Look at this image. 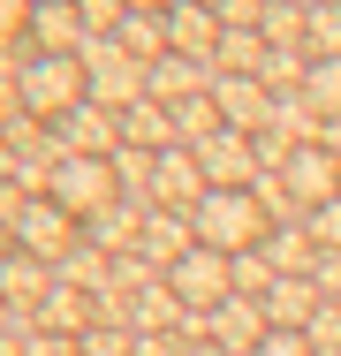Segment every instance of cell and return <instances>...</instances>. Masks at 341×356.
<instances>
[{"label":"cell","instance_id":"obj_1","mask_svg":"<svg viewBox=\"0 0 341 356\" xmlns=\"http://www.w3.org/2000/svg\"><path fill=\"white\" fill-rule=\"evenodd\" d=\"M205 250H220V258H243V250H258L266 243V213H258V190H205V205L190 213Z\"/></svg>","mask_w":341,"mask_h":356},{"label":"cell","instance_id":"obj_2","mask_svg":"<svg viewBox=\"0 0 341 356\" xmlns=\"http://www.w3.org/2000/svg\"><path fill=\"white\" fill-rule=\"evenodd\" d=\"M280 197L296 205V220L319 213V205H334L341 197V159L326 152V144H296V152L280 159Z\"/></svg>","mask_w":341,"mask_h":356},{"label":"cell","instance_id":"obj_3","mask_svg":"<svg viewBox=\"0 0 341 356\" xmlns=\"http://www.w3.org/2000/svg\"><path fill=\"white\" fill-rule=\"evenodd\" d=\"M23 106L46 114V122H68V114L84 106V61H76V54L31 61V69H23Z\"/></svg>","mask_w":341,"mask_h":356},{"label":"cell","instance_id":"obj_4","mask_svg":"<svg viewBox=\"0 0 341 356\" xmlns=\"http://www.w3.org/2000/svg\"><path fill=\"white\" fill-rule=\"evenodd\" d=\"M167 288H175V303H190V311H220V303L235 296V258H220V250H182V258L167 266Z\"/></svg>","mask_w":341,"mask_h":356},{"label":"cell","instance_id":"obj_5","mask_svg":"<svg viewBox=\"0 0 341 356\" xmlns=\"http://www.w3.org/2000/svg\"><path fill=\"white\" fill-rule=\"evenodd\" d=\"M54 205H61V213H99V205H114V159L68 152L61 167H54Z\"/></svg>","mask_w":341,"mask_h":356},{"label":"cell","instance_id":"obj_6","mask_svg":"<svg viewBox=\"0 0 341 356\" xmlns=\"http://www.w3.org/2000/svg\"><path fill=\"white\" fill-rule=\"evenodd\" d=\"M198 167H205L212 190H258V152H251L243 129H212L198 144Z\"/></svg>","mask_w":341,"mask_h":356},{"label":"cell","instance_id":"obj_7","mask_svg":"<svg viewBox=\"0 0 341 356\" xmlns=\"http://www.w3.org/2000/svg\"><path fill=\"white\" fill-rule=\"evenodd\" d=\"M258 311H266V326H296V334H303V326L326 311V296H319L311 273H280V281L266 288V303H258Z\"/></svg>","mask_w":341,"mask_h":356},{"label":"cell","instance_id":"obj_8","mask_svg":"<svg viewBox=\"0 0 341 356\" xmlns=\"http://www.w3.org/2000/svg\"><path fill=\"white\" fill-rule=\"evenodd\" d=\"M152 190H159V205H190V213H198L212 182H205L198 152H182V144H175V152H159V159H152Z\"/></svg>","mask_w":341,"mask_h":356},{"label":"cell","instance_id":"obj_9","mask_svg":"<svg viewBox=\"0 0 341 356\" xmlns=\"http://www.w3.org/2000/svg\"><path fill=\"white\" fill-rule=\"evenodd\" d=\"M159 23H167V38H175V46H190V54H220V38H228V31H220V15H212L205 0H175Z\"/></svg>","mask_w":341,"mask_h":356},{"label":"cell","instance_id":"obj_10","mask_svg":"<svg viewBox=\"0 0 341 356\" xmlns=\"http://www.w3.org/2000/svg\"><path fill=\"white\" fill-rule=\"evenodd\" d=\"M212 106H220V122H228V129H243V137L273 114V99H266V83H258V76H228Z\"/></svg>","mask_w":341,"mask_h":356},{"label":"cell","instance_id":"obj_11","mask_svg":"<svg viewBox=\"0 0 341 356\" xmlns=\"http://www.w3.org/2000/svg\"><path fill=\"white\" fill-rule=\"evenodd\" d=\"M15 235H23L38 258H61L68 250V213L61 205H23V213H15Z\"/></svg>","mask_w":341,"mask_h":356},{"label":"cell","instance_id":"obj_12","mask_svg":"<svg viewBox=\"0 0 341 356\" xmlns=\"http://www.w3.org/2000/svg\"><path fill=\"white\" fill-rule=\"evenodd\" d=\"M303 106L319 122H341V61H319L311 54V76H303Z\"/></svg>","mask_w":341,"mask_h":356},{"label":"cell","instance_id":"obj_13","mask_svg":"<svg viewBox=\"0 0 341 356\" xmlns=\"http://www.w3.org/2000/svg\"><path fill=\"white\" fill-rule=\"evenodd\" d=\"M122 137H136V144H175V114L152 106V99H136L129 114H122Z\"/></svg>","mask_w":341,"mask_h":356},{"label":"cell","instance_id":"obj_14","mask_svg":"<svg viewBox=\"0 0 341 356\" xmlns=\"http://www.w3.org/2000/svg\"><path fill=\"white\" fill-rule=\"evenodd\" d=\"M303 38L319 46V61H341V8H303Z\"/></svg>","mask_w":341,"mask_h":356},{"label":"cell","instance_id":"obj_15","mask_svg":"<svg viewBox=\"0 0 341 356\" xmlns=\"http://www.w3.org/2000/svg\"><path fill=\"white\" fill-rule=\"evenodd\" d=\"M303 235H311V250L341 258V197H334V205H319V213H303Z\"/></svg>","mask_w":341,"mask_h":356},{"label":"cell","instance_id":"obj_16","mask_svg":"<svg viewBox=\"0 0 341 356\" xmlns=\"http://www.w3.org/2000/svg\"><path fill=\"white\" fill-rule=\"evenodd\" d=\"M251 356H319V349H311V334H296V326H273V334H266Z\"/></svg>","mask_w":341,"mask_h":356},{"label":"cell","instance_id":"obj_17","mask_svg":"<svg viewBox=\"0 0 341 356\" xmlns=\"http://www.w3.org/2000/svg\"><path fill=\"white\" fill-rule=\"evenodd\" d=\"M129 349H136V341L122 334V326H114V334H106V326H91V334L76 341V356H129Z\"/></svg>","mask_w":341,"mask_h":356},{"label":"cell","instance_id":"obj_18","mask_svg":"<svg viewBox=\"0 0 341 356\" xmlns=\"http://www.w3.org/2000/svg\"><path fill=\"white\" fill-rule=\"evenodd\" d=\"M68 31H76V15H68V0H61V8H38V38H46V46H61Z\"/></svg>","mask_w":341,"mask_h":356},{"label":"cell","instance_id":"obj_19","mask_svg":"<svg viewBox=\"0 0 341 356\" xmlns=\"http://www.w3.org/2000/svg\"><path fill=\"white\" fill-rule=\"evenodd\" d=\"M122 38L136 46V61H159V31H152V23H136V15H129V23H122Z\"/></svg>","mask_w":341,"mask_h":356},{"label":"cell","instance_id":"obj_20","mask_svg":"<svg viewBox=\"0 0 341 356\" xmlns=\"http://www.w3.org/2000/svg\"><path fill=\"white\" fill-rule=\"evenodd\" d=\"M15 23H23V0H0V38H8Z\"/></svg>","mask_w":341,"mask_h":356},{"label":"cell","instance_id":"obj_21","mask_svg":"<svg viewBox=\"0 0 341 356\" xmlns=\"http://www.w3.org/2000/svg\"><path fill=\"white\" fill-rule=\"evenodd\" d=\"M31 356H76V341H31Z\"/></svg>","mask_w":341,"mask_h":356},{"label":"cell","instance_id":"obj_22","mask_svg":"<svg viewBox=\"0 0 341 356\" xmlns=\"http://www.w3.org/2000/svg\"><path fill=\"white\" fill-rule=\"evenodd\" d=\"M122 8H159V15H167V8H175V0H122Z\"/></svg>","mask_w":341,"mask_h":356},{"label":"cell","instance_id":"obj_23","mask_svg":"<svg viewBox=\"0 0 341 356\" xmlns=\"http://www.w3.org/2000/svg\"><path fill=\"white\" fill-rule=\"evenodd\" d=\"M0 266H8V243H0Z\"/></svg>","mask_w":341,"mask_h":356},{"label":"cell","instance_id":"obj_24","mask_svg":"<svg viewBox=\"0 0 341 356\" xmlns=\"http://www.w3.org/2000/svg\"><path fill=\"white\" fill-rule=\"evenodd\" d=\"M319 8H341V0H319Z\"/></svg>","mask_w":341,"mask_h":356},{"label":"cell","instance_id":"obj_25","mask_svg":"<svg viewBox=\"0 0 341 356\" xmlns=\"http://www.w3.org/2000/svg\"><path fill=\"white\" fill-rule=\"evenodd\" d=\"M46 8H61V0H46Z\"/></svg>","mask_w":341,"mask_h":356},{"label":"cell","instance_id":"obj_26","mask_svg":"<svg viewBox=\"0 0 341 356\" xmlns=\"http://www.w3.org/2000/svg\"><path fill=\"white\" fill-rule=\"evenodd\" d=\"M205 8H212V0H205Z\"/></svg>","mask_w":341,"mask_h":356},{"label":"cell","instance_id":"obj_27","mask_svg":"<svg viewBox=\"0 0 341 356\" xmlns=\"http://www.w3.org/2000/svg\"><path fill=\"white\" fill-rule=\"evenodd\" d=\"M334 356H341V349H334Z\"/></svg>","mask_w":341,"mask_h":356}]
</instances>
